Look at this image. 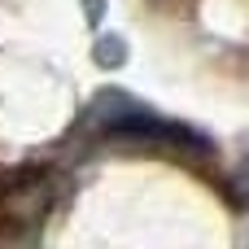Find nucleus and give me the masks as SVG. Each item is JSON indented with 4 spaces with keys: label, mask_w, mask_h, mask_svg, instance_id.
I'll use <instances>...</instances> for the list:
<instances>
[{
    "label": "nucleus",
    "mask_w": 249,
    "mask_h": 249,
    "mask_svg": "<svg viewBox=\"0 0 249 249\" xmlns=\"http://www.w3.org/2000/svg\"><path fill=\"white\" fill-rule=\"evenodd\" d=\"M48 201H53V193H48L44 179H22V184H13V188L4 193L0 219H4V223H39V219L48 214Z\"/></svg>",
    "instance_id": "f257e3e1"
},
{
    "label": "nucleus",
    "mask_w": 249,
    "mask_h": 249,
    "mask_svg": "<svg viewBox=\"0 0 249 249\" xmlns=\"http://www.w3.org/2000/svg\"><path fill=\"white\" fill-rule=\"evenodd\" d=\"M241 188H245V197H249V158H245V171H241Z\"/></svg>",
    "instance_id": "7ed1b4c3"
},
{
    "label": "nucleus",
    "mask_w": 249,
    "mask_h": 249,
    "mask_svg": "<svg viewBox=\"0 0 249 249\" xmlns=\"http://www.w3.org/2000/svg\"><path fill=\"white\" fill-rule=\"evenodd\" d=\"M96 57H101L105 66H118V61L127 57V48H123V44H114V39H105V44H96Z\"/></svg>",
    "instance_id": "f03ea898"
}]
</instances>
